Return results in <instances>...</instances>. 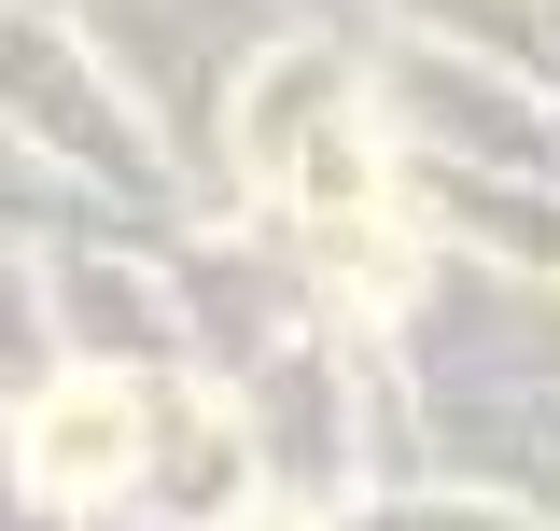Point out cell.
Masks as SVG:
<instances>
[{
	"label": "cell",
	"instance_id": "obj_1",
	"mask_svg": "<svg viewBox=\"0 0 560 531\" xmlns=\"http://www.w3.org/2000/svg\"><path fill=\"white\" fill-rule=\"evenodd\" d=\"M28 462L57 475V489H98L113 462H140V405H127V392H70L57 420L28 434Z\"/></svg>",
	"mask_w": 560,
	"mask_h": 531
}]
</instances>
